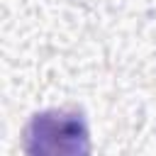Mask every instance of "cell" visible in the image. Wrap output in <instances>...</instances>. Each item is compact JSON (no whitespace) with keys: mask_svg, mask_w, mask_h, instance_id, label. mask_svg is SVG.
<instances>
[{"mask_svg":"<svg viewBox=\"0 0 156 156\" xmlns=\"http://www.w3.org/2000/svg\"><path fill=\"white\" fill-rule=\"evenodd\" d=\"M24 156H90L93 139L83 110L49 107L34 112L22 132Z\"/></svg>","mask_w":156,"mask_h":156,"instance_id":"obj_1","label":"cell"}]
</instances>
